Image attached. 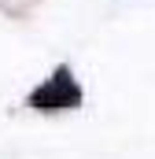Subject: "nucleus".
Instances as JSON below:
<instances>
[{
    "label": "nucleus",
    "instance_id": "nucleus-1",
    "mask_svg": "<svg viewBox=\"0 0 155 159\" xmlns=\"http://www.w3.org/2000/svg\"><path fill=\"white\" fill-rule=\"evenodd\" d=\"M30 104H33L37 111H67V107H78V104H81V89H78V81L70 78V70L59 67L41 89H33Z\"/></svg>",
    "mask_w": 155,
    "mask_h": 159
}]
</instances>
